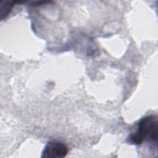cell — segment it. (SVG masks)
Wrapping results in <instances>:
<instances>
[{"label": "cell", "mask_w": 158, "mask_h": 158, "mask_svg": "<svg viewBox=\"0 0 158 158\" xmlns=\"http://www.w3.org/2000/svg\"><path fill=\"white\" fill-rule=\"evenodd\" d=\"M128 141L131 144L139 145L144 141H151L157 144V117L149 115L142 118L138 123L136 131L129 135Z\"/></svg>", "instance_id": "obj_1"}, {"label": "cell", "mask_w": 158, "mask_h": 158, "mask_svg": "<svg viewBox=\"0 0 158 158\" xmlns=\"http://www.w3.org/2000/svg\"><path fill=\"white\" fill-rule=\"evenodd\" d=\"M68 152V148L62 143L51 141L47 143L42 152L41 157L62 158Z\"/></svg>", "instance_id": "obj_2"}, {"label": "cell", "mask_w": 158, "mask_h": 158, "mask_svg": "<svg viewBox=\"0 0 158 158\" xmlns=\"http://www.w3.org/2000/svg\"><path fill=\"white\" fill-rule=\"evenodd\" d=\"M15 2L9 1H1L0 3V10H1V19H3L6 18L10 13L11 9L14 7Z\"/></svg>", "instance_id": "obj_3"}]
</instances>
